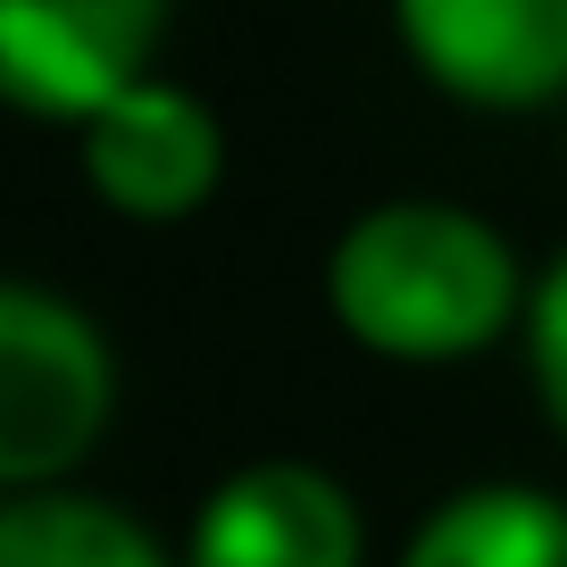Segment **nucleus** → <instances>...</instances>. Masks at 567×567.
I'll return each instance as SVG.
<instances>
[{
	"instance_id": "f257e3e1",
	"label": "nucleus",
	"mask_w": 567,
	"mask_h": 567,
	"mask_svg": "<svg viewBox=\"0 0 567 567\" xmlns=\"http://www.w3.org/2000/svg\"><path fill=\"white\" fill-rule=\"evenodd\" d=\"M326 301L342 334L401 368L476 359L526 309V276L501 226L451 200H384L351 217L326 259Z\"/></svg>"
},
{
	"instance_id": "f03ea898",
	"label": "nucleus",
	"mask_w": 567,
	"mask_h": 567,
	"mask_svg": "<svg viewBox=\"0 0 567 567\" xmlns=\"http://www.w3.org/2000/svg\"><path fill=\"white\" fill-rule=\"evenodd\" d=\"M117 409L109 334L51 284L0 276V493H51Z\"/></svg>"
},
{
	"instance_id": "7ed1b4c3",
	"label": "nucleus",
	"mask_w": 567,
	"mask_h": 567,
	"mask_svg": "<svg viewBox=\"0 0 567 567\" xmlns=\"http://www.w3.org/2000/svg\"><path fill=\"white\" fill-rule=\"evenodd\" d=\"M167 0H0V109L84 125L151 75Z\"/></svg>"
},
{
	"instance_id": "20e7f679",
	"label": "nucleus",
	"mask_w": 567,
	"mask_h": 567,
	"mask_svg": "<svg viewBox=\"0 0 567 567\" xmlns=\"http://www.w3.org/2000/svg\"><path fill=\"white\" fill-rule=\"evenodd\" d=\"M84 184L101 209L134 217V226H176L226 176V134H217L209 101L167 75H142L134 92H117L109 109H92L84 125Z\"/></svg>"
},
{
	"instance_id": "39448f33",
	"label": "nucleus",
	"mask_w": 567,
	"mask_h": 567,
	"mask_svg": "<svg viewBox=\"0 0 567 567\" xmlns=\"http://www.w3.org/2000/svg\"><path fill=\"white\" fill-rule=\"evenodd\" d=\"M425 84L467 109H543L567 92V0H392Z\"/></svg>"
},
{
	"instance_id": "423d86ee",
	"label": "nucleus",
	"mask_w": 567,
	"mask_h": 567,
	"mask_svg": "<svg viewBox=\"0 0 567 567\" xmlns=\"http://www.w3.org/2000/svg\"><path fill=\"white\" fill-rule=\"evenodd\" d=\"M359 550L351 493L301 460L234 467L184 534V567H359Z\"/></svg>"
},
{
	"instance_id": "0eeeda50",
	"label": "nucleus",
	"mask_w": 567,
	"mask_h": 567,
	"mask_svg": "<svg viewBox=\"0 0 567 567\" xmlns=\"http://www.w3.org/2000/svg\"><path fill=\"white\" fill-rule=\"evenodd\" d=\"M401 567H567V501L543 484H467L409 534Z\"/></svg>"
},
{
	"instance_id": "6e6552de",
	"label": "nucleus",
	"mask_w": 567,
	"mask_h": 567,
	"mask_svg": "<svg viewBox=\"0 0 567 567\" xmlns=\"http://www.w3.org/2000/svg\"><path fill=\"white\" fill-rule=\"evenodd\" d=\"M0 567H176L159 534L92 493H9L0 501Z\"/></svg>"
},
{
	"instance_id": "1a4fd4ad",
	"label": "nucleus",
	"mask_w": 567,
	"mask_h": 567,
	"mask_svg": "<svg viewBox=\"0 0 567 567\" xmlns=\"http://www.w3.org/2000/svg\"><path fill=\"white\" fill-rule=\"evenodd\" d=\"M526 351H534V392L567 434V259L526 292Z\"/></svg>"
}]
</instances>
